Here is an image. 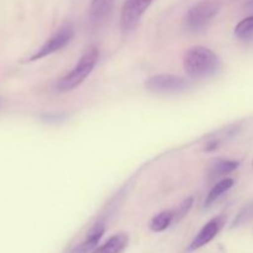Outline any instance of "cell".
<instances>
[{
	"label": "cell",
	"mask_w": 253,
	"mask_h": 253,
	"mask_svg": "<svg viewBox=\"0 0 253 253\" xmlns=\"http://www.w3.org/2000/svg\"><path fill=\"white\" fill-rule=\"evenodd\" d=\"M219 57L210 48L195 46L188 49L183 59V67L192 78H207L216 73L219 68Z\"/></svg>",
	"instance_id": "cell-1"
},
{
	"label": "cell",
	"mask_w": 253,
	"mask_h": 253,
	"mask_svg": "<svg viewBox=\"0 0 253 253\" xmlns=\"http://www.w3.org/2000/svg\"><path fill=\"white\" fill-rule=\"evenodd\" d=\"M99 58V49L95 47H91L90 49L85 52L78 63L74 66V68L68 74L63 77L57 84V88L59 91H71L73 89L78 88L84 81L89 77V74L93 72L96 62Z\"/></svg>",
	"instance_id": "cell-2"
},
{
	"label": "cell",
	"mask_w": 253,
	"mask_h": 253,
	"mask_svg": "<svg viewBox=\"0 0 253 253\" xmlns=\"http://www.w3.org/2000/svg\"><path fill=\"white\" fill-rule=\"evenodd\" d=\"M220 10V4L216 1H210V0H204V1L197 2L193 5L187 12L185 16V27L190 32H200L211 22L217 15Z\"/></svg>",
	"instance_id": "cell-3"
},
{
	"label": "cell",
	"mask_w": 253,
	"mask_h": 253,
	"mask_svg": "<svg viewBox=\"0 0 253 253\" xmlns=\"http://www.w3.org/2000/svg\"><path fill=\"white\" fill-rule=\"evenodd\" d=\"M74 36V26L72 22H66L62 25L39 48V51L35 54H32L29 58V61H37V59L44 58V57L53 54L56 52L61 51L63 47L71 42V40Z\"/></svg>",
	"instance_id": "cell-4"
},
{
	"label": "cell",
	"mask_w": 253,
	"mask_h": 253,
	"mask_svg": "<svg viewBox=\"0 0 253 253\" xmlns=\"http://www.w3.org/2000/svg\"><path fill=\"white\" fill-rule=\"evenodd\" d=\"M146 89L156 94H173L180 93L189 88L190 83L182 77L172 74H158L146 81Z\"/></svg>",
	"instance_id": "cell-5"
},
{
	"label": "cell",
	"mask_w": 253,
	"mask_h": 253,
	"mask_svg": "<svg viewBox=\"0 0 253 253\" xmlns=\"http://www.w3.org/2000/svg\"><path fill=\"white\" fill-rule=\"evenodd\" d=\"M152 2L153 0H126L120 15V26L123 31L128 32L135 29Z\"/></svg>",
	"instance_id": "cell-6"
},
{
	"label": "cell",
	"mask_w": 253,
	"mask_h": 253,
	"mask_svg": "<svg viewBox=\"0 0 253 253\" xmlns=\"http://www.w3.org/2000/svg\"><path fill=\"white\" fill-rule=\"evenodd\" d=\"M225 224H226V216H225V215H219V216L214 217V219L210 220L209 222H207V224L202 227V230L198 232L197 236L194 237L192 244L189 245L188 251H195V250L202 249L203 246H205V245H208L209 242H211L212 240L217 236V234L221 231L222 227L225 226Z\"/></svg>",
	"instance_id": "cell-7"
},
{
	"label": "cell",
	"mask_w": 253,
	"mask_h": 253,
	"mask_svg": "<svg viewBox=\"0 0 253 253\" xmlns=\"http://www.w3.org/2000/svg\"><path fill=\"white\" fill-rule=\"evenodd\" d=\"M115 0H91L89 6V22L93 26H100L110 16Z\"/></svg>",
	"instance_id": "cell-8"
},
{
	"label": "cell",
	"mask_w": 253,
	"mask_h": 253,
	"mask_svg": "<svg viewBox=\"0 0 253 253\" xmlns=\"http://www.w3.org/2000/svg\"><path fill=\"white\" fill-rule=\"evenodd\" d=\"M105 232V224L103 221H98L96 224H94L91 226V229L89 230V232L86 234L85 239L82 242L81 245H78L77 247H74L72 253H88L91 250H94L96 247V245L100 241L101 236Z\"/></svg>",
	"instance_id": "cell-9"
},
{
	"label": "cell",
	"mask_w": 253,
	"mask_h": 253,
	"mask_svg": "<svg viewBox=\"0 0 253 253\" xmlns=\"http://www.w3.org/2000/svg\"><path fill=\"white\" fill-rule=\"evenodd\" d=\"M128 244V236L126 234H116L111 236L103 246L94 250L93 253H120Z\"/></svg>",
	"instance_id": "cell-10"
},
{
	"label": "cell",
	"mask_w": 253,
	"mask_h": 253,
	"mask_svg": "<svg viewBox=\"0 0 253 253\" xmlns=\"http://www.w3.org/2000/svg\"><path fill=\"white\" fill-rule=\"evenodd\" d=\"M239 162L230 160H217L210 166L209 168V177L211 179L222 177V175L230 174L231 172L236 170L239 168Z\"/></svg>",
	"instance_id": "cell-11"
},
{
	"label": "cell",
	"mask_w": 253,
	"mask_h": 253,
	"mask_svg": "<svg viewBox=\"0 0 253 253\" xmlns=\"http://www.w3.org/2000/svg\"><path fill=\"white\" fill-rule=\"evenodd\" d=\"M234 184H235V180L232 179V178H225V179L220 180L219 183H216V184L212 187V189L209 192L207 199H205V203H204L205 209L209 208L211 204H214V203L216 202V200L219 199L224 193H226L227 190L231 189V188L234 187Z\"/></svg>",
	"instance_id": "cell-12"
},
{
	"label": "cell",
	"mask_w": 253,
	"mask_h": 253,
	"mask_svg": "<svg viewBox=\"0 0 253 253\" xmlns=\"http://www.w3.org/2000/svg\"><path fill=\"white\" fill-rule=\"evenodd\" d=\"M173 220H175L174 210H165V211H161L160 214H157L151 220L150 229L155 232H162L170 226Z\"/></svg>",
	"instance_id": "cell-13"
},
{
	"label": "cell",
	"mask_w": 253,
	"mask_h": 253,
	"mask_svg": "<svg viewBox=\"0 0 253 253\" xmlns=\"http://www.w3.org/2000/svg\"><path fill=\"white\" fill-rule=\"evenodd\" d=\"M253 32V15L252 16L246 17V19L241 20L239 24L235 27V35L240 39H245V37L250 36Z\"/></svg>",
	"instance_id": "cell-14"
},
{
	"label": "cell",
	"mask_w": 253,
	"mask_h": 253,
	"mask_svg": "<svg viewBox=\"0 0 253 253\" xmlns=\"http://www.w3.org/2000/svg\"><path fill=\"white\" fill-rule=\"evenodd\" d=\"M193 205V198H188V199L183 200L182 204L177 208V210H174V214H175V220H180L188 214V211L190 210Z\"/></svg>",
	"instance_id": "cell-15"
},
{
	"label": "cell",
	"mask_w": 253,
	"mask_h": 253,
	"mask_svg": "<svg viewBox=\"0 0 253 253\" xmlns=\"http://www.w3.org/2000/svg\"><path fill=\"white\" fill-rule=\"evenodd\" d=\"M244 7L247 11H253V0H249L247 2H245Z\"/></svg>",
	"instance_id": "cell-16"
},
{
	"label": "cell",
	"mask_w": 253,
	"mask_h": 253,
	"mask_svg": "<svg viewBox=\"0 0 253 253\" xmlns=\"http://www.w3.org/2000/svg\"><path fill=\"white\" fill-rule=\"evenodd\" d=\"M252 166H253V162H252Z\"/></svg>",
	"instance_id": "cell-17"
}]
</instances>
